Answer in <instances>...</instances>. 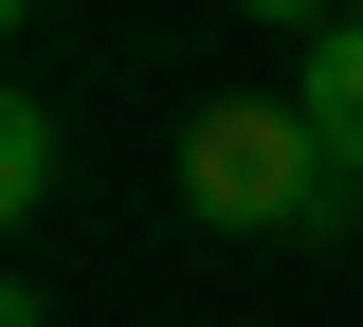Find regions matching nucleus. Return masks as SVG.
<instances>
[{
    "label": "nucleus",
    "instance_id": "nucleus-3",
    "mask_svg": "<svg viewBox=\"0 0 363 327\" xmlns=\"http://www.w3.org/2000/svg\"><path fill=\"white\" fill-rule=\"evenodd\" d=\"M37 200H55V109L18 92V109H0V218H37Z\"/></svg>",
    "mask_w": 363,
    "mask_h": 327
},
{
    "label": "nucleus",
    "instance_id": "nucleus-4",
    "mask_svg": "<svg viewBox=\"0 0 363 327\" xmlns=\"http://www.w3.org/2000/svg\"><path fill=\"white\" fill-rule=\"evenodd\" d=\"M236 18H309V37H327V18H345V0H236Z\"/></svg>",
    "mask_w": 363,
    "mask_h": 327
},
{
    "label": "nucleus",
    "instance_id": "nucleus-2",
    "mask_svg": "<svg viewBox=\"0 0 363 327\" xmlns=\"http://www.w3.org/2000/svg\"><path fill=\"white\" fill-rule=\"evenodd\" d=\"M291 109H309V145L363 182V18H327V37H309V92H291Z\"/></svg>",
    "mask_w": 363,
    "mask_h": 327
},
{
    "label": "nucleus",
    "instance_id": "nucleus-1",
    "mask_svg": "<svg viewBox=\"0 0 363 327\" xmlns=\"http://www.w3.org/2000/svg\"><path fill=\"white\" fill-rule=\"evenodd\" d=\"M182 200H200L218 236H345L363 218V182L309 145L291 92H218V109H200V128H182Z\"/></svg>",
    "mask_w": 363,
    "mask_h": 327
}]
</instances>
